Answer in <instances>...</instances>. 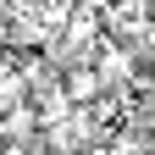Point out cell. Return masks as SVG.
<instances>
[{
	"instance_id": "cell-1",
	"label": "cell",
	"mask_w": 155,
	"mask_h": 155,
	"mask_svg": "<svg viewBox=\"0 0 155 155\" xmlns=\"http://www.w3.org/2000/svg\"><path fill=\"white\" fill-rule=\"evenodd\" d=\"M55 94L67 100V111H83V105H94L105 94V83H100V72L89 61H67V67H55Z\"/></svg>"
},
{
	"instance_id": "cell-2",
	"label": "cell",
	"mask_w": 155,
	"mask_h": 155,
	"mask_svg": "<svg viewBox=\"0 0 155 155\" xmlns=\"http://www.w3.org/2000/svg\"><path fill=\"white\" fill-rule=\"evenodd\" d=\"M6 11H11V0H0V22H6Z\"/></svg>"
}]
</instances>
